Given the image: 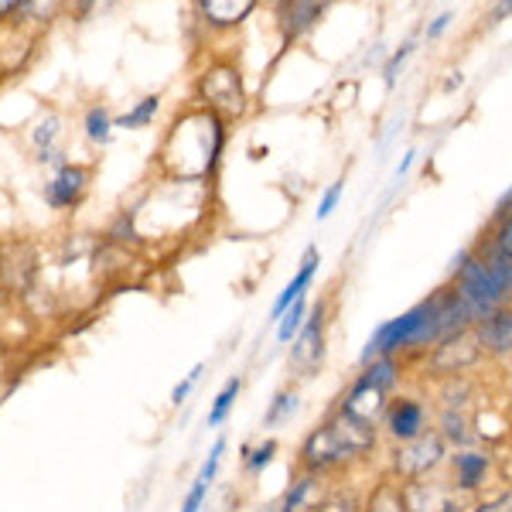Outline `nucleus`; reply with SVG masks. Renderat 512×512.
Segmentation results:
<instances>
[{
    "mask_svg": "<svg viewBox=\"0 0 512 512\" xmlns=\"http://www.w3.org/2000/svg\"><path fill=\"white\" fill-rule=\"evenodd\" d=\"M475 332L485 349V359H509L512 355V304L478 321Z\"/></svg>",
    "mask_w": 512,
    "mask_h": 512,
    "instance_id": "9d476101",
    "label": "nucleus"
},
{
    "mask_svg": "<svg viewBox=\"0 0 512 512\" xmlns=\"http://www.w3.org/2000/svg\"><path fill=\"white\" fill-rule=\"evenodd\" d=\"M297 407H301V393L297 390H280L274 403H267V414H263V427H284L291 424Z\"/></svg>",
    "mask_w": 512,
    "mask_h": 512,
    "instance_id": "a211bd4d",
    "label": "nucleus"
},
{
    "mask_svg": "<svg viewBox=\"0 0 512 512\" xmlns=\"http://www.w3.org/2000/svg\"><path fill=\"white\" fill-rule=\"evenodd\" d=\"M86 130H89V137H93V140H106V137H110V117H106L103 110H93L86 117Z\"/></svg>",
    "mask_w": 512,
    "mask_h": 512,
    "instance_id": "c85d7f7f",
    "label": "nucleus"
},
{
    "mask_svg": "<svg viewBox=\"0 0 512 512\" xmlns=\"http://www.w3.org/2000/svg\"><path fill=\"white\" fill-rule=\"evenodd\" d=\"M338 202H342V181H335V185H328V192L321 195L318 202V222H325L332 212L338 209Z\"/></svg>",
    "mask_w": 512,
    "mask_h": 512,
    "instance_id": "bb28decb",
    "label": "nucleus"
},
{
    "mask_svg": "<svg viewBox=\"0 0 512 512\" xmlns=\"http://www.w3.org/2000/svg\"><path fill=\"white\" fill-rule=\"evenodd\" d=\"M393 444H407V441H417L420 434L431 431V417H427V403L420 396H410V393H400L386 403V414H383V424Z\"/></svg>",
    "mask_w": 512,
    "mask_h": 512,
    "instance_id": "423d86ee",
    "label": "nucleus"
},
{
    "mask_svg": "<svg viewBox=\"0 0 512 512\" xmlns=\"http://www.w3.org/2000/svg\"><path fill=\"white\" fill-rule=\"evenodd\" d=\"M82 185H86V171H82V168H62L59 178L48 185V202H52L55 209H65V205L79 202Z\"/></svg>",
    "mask_w": 512,
    "mask_h": 512,
    "instance_id": "2eb2a0df",
    "label": "nucleus"
},
{
    "mask_svg": "<svg viewBox=\"0 0 512 512\" xmlns=\"http://www.w3.org/2000/svg\"><path fill=\"white\" fill-rule=\"evenodd\" d=\"M448 24H451V14H441V18H434V24H431V28H427V38L444 35V31H448Z\"/></svg>",
    "mask_w": 512,
    "mask_h": 512,
    "instance_id": "7c9ffc66",
    "label": "nucleus"
},
{
    "mask_svg": "<svg viewBox=\"0 0 512 512\" xmlns=\"http://www.w3.org/2000/svg\"><path fill=\"white\" fill-rule=\"evenodd\" d=\"M410 52H414V45H403L400 52H396L393 59H390V65H386V82H390V86L396 82V72H400V65L410 59Z\"/></svg>",
    "mask_w": 512,
    "mask_h": 512,
    "instance_id": "c756f323",
    "label": "nucleus"
},
{
    "mask_svg": "<svg viewBox=\"0 0 512 512\" xmlns=\"http://www.w3.org/2000/svg\"><path fill=\"white\" fill-rule=\"evenodd\" d=\"M21 4H24V0H0V18H7V14H14Z\"/></svg>",
    "mask_w": 512,
    "mask_h": 512,
    "instance_id": "72a5a7b5",
    "label": "nucleus"
},
{
    "mask_svg": "<svg viewBox=\"0 0 512 512\" xmlns=\"http://www.w3.org/2000/svg\"><path fill=\"white\" fill-rule=\"evenodd\" d=\"M437 434L448 441V448L461 451V448H472L478 441L475 434V420L468 414V407H441L437 410Z\"/></svg>",
    "mask_w": 512,
    "mask_h": 512,
    "instance_id": "ddd939ff",
    "label": "nucleus"
},
{
    "mask_svg": "<svg viewBox=\"0 0 512 512\" xmlns=\"http://www.w3.org/2000/svg\"><path fill=\"white\" fill-rule=\"evenodd\" d=\"M403 502H407V512H465V502L454 492V485L441 478L403 482Z\"/></svg>",
    "mask_w": 512,
    "mask_h": 512,
    "instance_id": "0eeeda50",
    "label": "nucleus"
},
{
    "mask_svg": "<svg viewBox=\"0 0 512 512\" xmlns=\"http://www.w3.org/2000/svg\"><path fill=\"white\" fill-rule=\"evenodd\" d=\"M291 349V369L294 373H318V366L325 362V345H328V304H315V311L304 321V328L294 338Z\"/></svg>",
    "mask_w": 512,
    "mask_h": 512,
    "instance_id": "39448f33",
    "label": "nucleus"
},
{
    "mask_svg": "<svg viewBox=\"0 0 512 512\" xmlns=\"http://www.w3.org/2000/svg\"><path fill=\"white\" fill-rule=\"evenodd\" d=\"M205 495H209V482L195 475V482H192V489H188V495H185V506H181V512H202Z\"/></svg>",
    "mask_w": 512,
    "mask_h": 512,
    "instance_id": "a878e982",
    "label": "nucleus"
},
{
    "mask_svg": "<svg viewBox=\"0 0 512 512\" xmlns=\"http://www.w3.org/2000/svg\"><path fill=\"white\" fill-rule=\"evenodd\" d=\"M287 4V35H301V31H308L311 24L318 21V14L325 11L332 0H284Z\"/></svg>",
    "mask_w": 512,
    "mask_h": 512,
    "instance_id": "f3484780",
    "label": "nucleus"
},
{
    "mask_svg": "<svg viewBox=\"0 0 512 512\" xmlns=\"http://www.w3.org/2000/svg\"><path fill=\"white\" fill-rule=\"evenodd\" d=\"M332 489L328 485V475H315V472H301L291 482V489L284 492V499L277 502L280 512H311L325 499V492Z\"/></svg>",
    "mask_w": 512,
    "mask_h": 512,
    "instance_id": "f8f14e48",
    "label": "nucleus"
},
{
    "mask_svg": "<svg viewBox=\"0 0 512 512\" xmlns=\"http://www.w3.org/2000/svg\"><path fill=\"white\" fill-rule=\"evenodd\" d=\"M202 373H205V362H198L192 373H188V376L175 386V390H171V403H175V407H181V403H185L188 396H192V390L198 386V379H202Z\"/></svg>",
    "mask_w": 512,
    "mask_h": 512,
    "instance_id": "393cba45",
    "label": "nucleus"
},
{
    "mask_svg": "<svg viewBox=\"0 0 512 512\" xmlns=\"http://www.w3.org/2000/svg\"><path fill=\"white\" fill-rule=\"evenodd\" d=\"M318 267H321V253H318V246H308L301 256V267H297V274L291 277V284L280 291V297L274 301V308H270V321H280L287 315V308H291L294 301H301L304 294H308V287L315 284V274H318Z\"/></svg>",
    "mask_w": 512,
    "mask_h": 512,
    "instance_id": "9b49d317",
    "label": "nucleus"
},
{
    "mask_svg": "<svg viewBox=\"0 0 512 512\" xmlns=\"http://www.w3.org/2000/svg\"><path fill=\"white\" fill-rule=\"evenodd\" d=\"M506 14H512V0H499V4H495V11H492V24H499Z\"/></svg>",
    "mask_w": 512,
    "mask_h": 512,
    "instance_id": "2f4dec72",
    "label": "nucleus"
},
{
    "mask_svg": "<svg viewBox=\"0 0 512 512\" xmlns=\"http://www.w3.org/2000/svg\"><path fill=\"white\" fill-rule=\"evenodd\" d=\"M304 321H308V297H301V301H294L291 308H287V315L277 321V342L280 345H291L297 332L304 328Z\"/></svg>",
    "mask_w": 512,
    "mask_h": 512,
    "instance_id": "412c9836",
    "label": "nucleus"
},
{
    "mask_svg": "<svg viewBox=\"0 0 512 512\" xmlns=\"http://www.w3.org/2000/svg\"><path fill=\"white\" fill-rule=\"evenodd\" d=\"M239 393H243V376H233L226 386L216 393V400H212V410H209V427H222L226 424V417L233 414Z\"/></svg>",
    "mask_w": 512,
    "mask_h": 512,
    "instance_id": "6ab92c4d",
    "label": "nucleus"
},
{
    "mask_svg": "<svg viewBox=\"0 0 512 512\" xmlns=\"http://www.w3.org/2000/svg\"><path fill=\"white\" fill-rule=\"evenodd\" d=\"M274 454H277V441H274V437H270V441H263V444H256V448H243L246 472H250V475L267 472V465L274 461Z\"/></svg>",
    "mask_w": 512,
    "mask_h": 512,
    "instance_id": "4be33fe9",
    "label": "nucleus"
},
{
    "mask_svg": "<svg viewBox=\"0 0 512 512\" xmlns=\"http://www.w3.org/2000/svg\"><path fill=\"white\" fill-rule=\"evenodd\" d=\"M379 431H383L379 424H369V420H359L335 407L304 437L301 451H297V465H301V472L335 475L349 468L352 461L373 454L379 448Z\"/></svg>",
    "mask_w": 512,
    "mask_h": 512,
    "instance_id": "f257e3e1",
    "label": "nucleus"
},
{
    "mask_svg": "<svg viewBox=\"0 0 512 512\" xmlns=\"http://www.w3.org/2000/svg\"><path fill=\"white\" fill-rule=\"evenodd\" d=\"M362 512H407V502H403V482H396L393 475L379 478L373 489H369L366 499H362Z\"/></svg>",
    "mask_w": 512,
    "mask_h": 512,
    "instance_id": "4468645a",
    "label": "nucleus"
},
{
    "mask_svg": "<svg viewBox=\"0 0 512 512\" xmlns=\"http://www.w3.org/2000/svg\"><path fill=\"white\" fill-rule=\"evenodd\" d=\"M414 158H417V154H414V151H407V154H403L400 168H396V181H400L403 175H407V171H410V168H414Z\"/></svg>",
    "mask_w": 512,
    "mask_h": 512,
    "instance_id": "473e14b6",
    "label": "nucleus"
},
{
    "mask_svg": "<svg viewBox=\"0 0 512 512\" xmlns=\"http://www.w3.org/2000/svg\"><path fill=\"white\" fill-rule=\"evenodd\" d=\"M396 386H400V359L396 355L373 359L359 369V376L349 383V390L338 396V410H345V414L359 420H369V424H383L386 403L396 396Z\"/></svg>",
    "mask_w": 512,
    "mask_h": 512,
    "instance_id": "f03ea898",
    "label": "nucleus"
},
{
    "mask_svg": "<svg viewBox=\"0 0 512 512\" xmlns=\"http://www.w3.org/2000/svg\"><path fill=\"white\" fill-rule=\"evenodd\" d=\"M311 512H362V499L349 489V485H332V489L325 492V499H321Z\"/></svg>",
    "mask_w": 512,
    "mask_h": 512,
    "instance_id": "aec40b11",
    "label": "nucleus"
},
{
    "mask_svg": "<svg viewBox=\"0 0 512 512\" xmlns=\"http://www.w3.org/2000/svg\"><path fill=\"white\" fill-rule=\"evenodd\" d=\"M465 512H512V492H499V495H492V499L478 502V506L465 509Z\"/></svg>",
    "mask_w": 512,
    "mask_h": 512,
    "instance_id": "cd10ccee",
    "label": "nucleus"
},
{
    "mask_svg": "<svg viewBox=\"0 0 512 512\" xmlns=\"http://www.w3.org/2000/svg\"><path fill=\"white\" fill-rule=\"evenodd\" d=\"M158 103H161L158 96L144 99V103H140L134 113H127V117H120V120H117V127H140V123H147V120L154 117V113H158Z\"/></svg>",
    "mask_w": 512,
    "mask_h": 512,
    "instance_id": "b1692460",
    "label": "nucleus"
},
{
    "mask_svg": "<svg viewBox=\"0 0 512 512\" xmlns=\"http://www.w3.org/2000/svg\"><path fill=\"white\" fill-rule=\"evenodd\" d=\"M31 11H35V14H45V11H52V0H35V4H31Z\"/></svg>",
    "mask_w": 512,
    "mask_h": 512,
    "instance_id": "f704fd0d",
    "label": "nucleus"
},
{
    "mask_svg": "<svg viewBox=\"0 0 512 512\" xmlns=\"http://www.w3.org/2000/svg\"><path fill=\"white\" fill-rule=\"evenodd\" d=\"M93 7V0H79V11H89Z\"/></svg>",
    "mask_w": 512,
    "mask_h": 512,
    "instance_id": "c9c22d12",
    "label": "nucleus"
},
{
    "mask_svg": "<svg viewBox=\"0 0 512 512\" xmlns=\"http://www.w3.org/2000/svg\"><path fill=\"white\" fill-rule=\"evenodd\" d=\"M485 359V349L478 342L475 328H465L458 335H448L424 355V376L431 379H451V376H465L468 369H475Z\"/></svg>",
    "mask_w": 512,
    "mask_h": 512,
    "instance_id": "20e7f679",
    "label": "nucleus"
},
{
    "mask_svg": "<svg viewBox=\"0 0 512 512\" xmlns=\"http://www.w3.org/2000/svg\"><path fill=\"white\" fill-rule=\"evenodd\" d=\"M489 243L499 246L506 256H512V209L502 212V216H495V233H492Z\"/></svg>",
    "mask_w": 512,
    "mask_h": 512,
    "instance_id": "5701e85b",
    "label": "nucleus"
},
{
    "mask_svg": "<svg viewBox=\"0 0 512 512\" xmlns=\"http://www.w3.org/2000/svg\"><path fill=\"white\" fill-rule=\"evenodd\" d=\"M202 96L219 117H239L243 113V86H239L236 69L216 65L202 76Z\"/></svg>",
    "mask_w": 512,
    "mask_h": 512,
    "instance_id": "1a4fd4ad",
    "label": "nucleus"
},
{
    "mask_svg": "<svg viewBox=\"0 0 512 512\" xmlns=\"http://www.w3.org/2000/svg\"><path fill=\"white\" fill-rule=\"evenodd\" d=\"M256 0H198V7H202V14L209 18L212 24H219V28H229V24H239L246 18V14L253 11Z\"/></svg>",
    "mask_w": 512,
    "mask_h": 512,
    "instance_id": "dca6fc26",
    "label": "nucleus"
},
{
    "mask_svg": "<svg viewBox=\"0 0 512 512\" xmlns=\"http://www.w3.org/2000/svg\"><path fill=\"white\" fill-rule=\"evenodd\" d=\"M267 512H280V506H274V509H267Z\"/></svg>",
    "mask_w": 512,
    "mask_h": 512,
    "instance_id": "e433bc0d",
    "label": "nucleus"
},
{
    "mask_svg": "<svg viewBox=\"0 0 512 512\" xmlns=\"http://www.w3.org/2000/svg\"><path fill=\"white\" fill-rule=\"evenodd\" d=\"M448 441L431 427L427 434H420L417 441L393 444L390 451V475L396 482H417V478H434L437 468L448 465Z\"/></svg>",
    "mask_w": 512,
    "mask_h": 512,
    "instance_id": "7ed1b4c3",
    "label": "nucleus"
},
{
    "mask_svg": "<svg viewBox=\"0 0 512 512\" xmlns=\"http://www.w3.org/2000/svg\"><path fill=\"white\" fill-rule=\"evenodd\" d=\"M451 468V485L458 495H475L485 489L492 475V454L482 448H461L448 454Z\"/></svg>",
    "mask_w": 512,
    "mask_h": 512,
    "instance_id": "6e6552de",
    "label": "nucleus"
}]
</instances>
